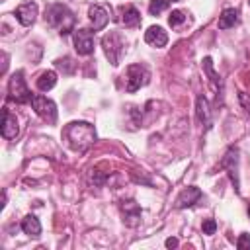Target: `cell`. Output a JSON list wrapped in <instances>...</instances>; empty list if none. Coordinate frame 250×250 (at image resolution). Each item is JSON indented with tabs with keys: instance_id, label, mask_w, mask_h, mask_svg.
<instances>
[{
	"instance_id": "21",
	"label": "cell",
	"mask_w": 250,
	"mask_h": 250,
	"mask_svg": "<svg viewBox=\"0 0 250 250\" xmlns=\"http://www.w3.org/2000/svg\"><path fill=\"white\" fill-rule=\"evenodd\" d=\"M168 2H170V0H150V4H148V14H150V16H158L160 12H164V10L168 8Z\"/></svg>"
},
{
	"instance_id": "5",
	"label": "cell",
	"mask_w": 250,
	"mask_h": 250,
	"mask_svg": "<svg viewBox=\"0 0 250 250\" xmlns=\"http://www.w3.org/2000/svg\"><path fill=\"white\" fill-rule=\"evenodd\" d=\"M29 104H31V107L35 109V113H37L39 117H43L47 123H55V121H57V104H55L53 100H49L47 96L35 94Z\"/></svg>"
},
{
	"instance_id": "3",
	"label": "cell",
	"mask_w": 250,
	"mask_h": 250,
	"mask_svg": "<svg viewBox=\"0 0 250 250\" xmlns=\"http://www.w3.org/2000/svg\"><path fill=\"white\" fill-rule=\"evenodd\" d=\"M8 98L14 100L16 104H27V102H31L33 96H31V92H29V88L25 84V78H23V72L21 70L14 72L12 78H10V82H8Z\"/></svg>"
},
{
	"instance_id": "8",
	"label": "cell",
	"mask_w": 250,
	"mask_h": 250,
	"mask_svg": "<svg viewBox=\"0 0 250 250\" xmlns=\"http://www.w3.org/2000/svg\"><path fill=\"white\" fill-rule=\"evenodd\" d=\"M74 49L78 55H90L94 53V33L88 29H74L72 31Z\"/></svg>"
},
{
	"instance_id": "9",
	"label": "cell",
	"mask_w": 250,
	"mask_h": 250,
	"mask_svg": "<svg viewBox=\"0 0 250 250\" xmlns=\"http://www.w3.org/2000/svg\"><path fill=\"white\" fill-rule=\"evenodd\" d=\"M16 18H18V21L21 25H25V27L31 25L35 21V18H37V4L33 0H27V2L20 4L16 8Z\"/></svg>"
},
{
	"instance_id": "18",
	"label": "cell",
	"mask_w": 250,
	"mask_h": 250,
	"mask_svg": "<svg viewBox=\"0 0 250 250\" xmlns=\"http://www.w3.org/2000/svg\"><path fill=\"white\" fill-rule=\"evenodd\" d=\"M21 230H23L25 234H29V236H39V234H41V223H39V219H37L35 215L23 217V221H21Z\"/></svg>"
},
{
	"instance_id": "22",
	"label": "cell",
	"mask_w": 250,
	"mask_h": 250,
	"mask_svg": "<svg viewBox=\"0 0 250 250\" xmlns=\"http://www.w3.org/2000/svg\"><path fill=\"white\" fill-rule=\"evenodd\" d=\"M184 21H186V14H184L182 10H174V12L168 16V23H170L172 27H180Z\"/></svg>"
},
{
	"instance_id": "4",
	"label": "cell",
	"mask_w": 250,
	"mask_h": 250,
	"mask_svg": "<svg viewBox=\"0 0 250 250\" xmlns=\"http://www.w3.org/2000/svg\"><path fill=\"white\" fill-rule=\"evenodd\" d=\"M102 47H104V53H105L107 61H109L113 66H117V64H119V59H121V55H123V51H125V49H123V47H125L123 37H121L119 33L111 31V33H107V35L102 37Z\"/></svg>"
},
{
	"instance_id": "16",
	"label": "cell",
	"mask_w": 250,
	"mask_h": 250,
	"mask_svg": "<svg viewBox=\"0 0 250 250\" xmlns=\"http://www.w3.org/2000/svg\"><path fill=\"white\" fill-rule=\"evenodd\" d=\"M203 68H205V72H207V76H209V82H211L213 90H215L217 94H221V92H223V80H221V76L215 72L211 57H205V59H203Z\"/></svg>"
},
{
	"instance_id": "6",
	"label": "cell",
	"mask_w": 250,
	"mask_h": 250,
	"mask_svg": "<svg viewBox=\"0 0 250 250\" xmlns=\"http://www.w3.org/2000/svg\"><path fill=\"white\" fill-rule=\"evenodd\" d=\"M148 78H150V72L145 64H131L127 68V86H125V90L133 94L141 86L148 84Z\"/></svg>"
},
{
	"instance_id": "13",
	"label": "cell",
	"mask_w": 250,
	"mask_h": 250,
	"mask_svg": "<svg viewBox=\"0 0 250 250\" xmlns=\"http://www.w3.org/2000/svg\"><path fill=\"white\" fill-rule=\"evenodd\" d=\"M2 115H4V121H2V137H4V139H16L18 133H20L16 115H12L8 107H4Z\"/></svg>"
},
{
	"instance_id": "19",
	"label": "cell",
	"mask_w": 250,
	"mask_h": 250,
	"mask_svg": "<svg viewBox=\"0 0 250 250\" xmlns=\"http://www.w3.org/2000/svg\"><path fill=\"white\" fill-rule=\"evenodd\" d=\"M35 84H37V88H39L41 92H49V90L57 84V72H55V70H45V72H41Z\"/></svg>"
},
{
	"instance_id": "11",
	"label": "cell",
	"mask_w": 250,
	"mask_h": 250,
	"mask_svg": "<svg viewBox=\"0 0 250 250\" xmlns=\"http://www.w3.org/2000/svg\"><path fill=\"white\" fill-rule=\"evenodd\" d=\"M121 211H123V221L127 227H137L141 223V207L129 199V201H123L121 203Z\"/></svg>"
},
{
	"instance_id": "7",
	"label": "cell",
	"mask_w": 250,
	"mask_h": 250,
	"mask_svg": "<svg viewBox=\"0 0 250 250\" xmlns=\"http://www.w3.org/2000/svg\"><path fill=\"white\" fill-rule=\"evenodd\" d=\"M221 168H225L229 172V178L234 184V189L240 191V182H238V148L236 146H230L225 152V156L221 160Z\"/></svg>"
},
{
	"instance_id": "12",
	"label": "cell",
	"mask_w": 250,
	"mask_h": 250,
	"mask_svg": "<svg viewBox=\"0 0 250 250\" xmlns=\"http://www.w3.org/2000/svg\"><path fill=\"white\" fill-rule=\"evenodd\" d=\"M201 189L199 188H195V186H189V188H186L180 195H178V199H176V207L178 209H186V207H191L193 203H197L199 199H201Z\"/></svg>"
},
{
	"instance_id": "25",
	"label": "cell",
	"mask_w": 250,
	"mask_h": 250,
	"mask_svg": "<svg viewBox=\"0 0 250 250\" xmlns=\"http://www.w3.org/2000/svg\"><path fill=\"white\" fill-rule=\"evenodd\" d=\"M236 246H238L240 250H250V234H248V232H242V234L238 236V240H236Z\"/></svg>"
},
{
	"instance_id": "2",
	"label": "cell",
	"mask_w": 250,
	"mask_h": 250,
	"mask_svg": "<svg viewBox=\"0 0 250 250\" xmlns=\"http://www.w3.org/2000/svg\"><path fill=\"white\" fill-rule=\"evenodd\" d=\"M45 20L61 35H68L70 31H74V14L64 4H51L45 12Z\"/></svg>"
},
{
	"instance_id": "17",
	"label": "cell",
	"mask_w": 250,
	"mask_h": 250,
	"mask_svg": "<svg viewBox=\"0 0 250 250\" xmlns=\"http://www.w3.org/2000/svg\"><path fill=\"white\" fill-rule=\"evenodd\" d=\"M238 23V10L236 8H225L219 16V29H229Z\"/></svg>"
},
{
	"instance_id": "14",
	"label": "cell",
	"mask_w": 250,
	"mask_h": 250,
	"mask_svg": "<svg viewBox=\"0 0 250 250\" xmlns=\"http://www.w3.org/2000/svg\"><path fill=\"white\" fill-rule=\"evenodd\" d=\"M145 41L148 45H152V47H164L168 43V35L160 25H150L145 31Z\"/></svg>"
},
{
	"instance_id": "10",
	"label": "cell",
	"mask_w": 250,
	"mask_h": 250,
	"mask_svg": "<svg viewBox=\"0 0 250 250\" xmlns=\"http://www.w3.org/2000/svg\"><path fill=\"white\" fill-rule=\"evenodd\" d=\"M88 16H90V21H92L94 31L104 29V27L107 25V21H109V14H107V10H105L104 6H100V4H92L90 10H88Z\"/></svg>"
},
{
	"instance_id": "23",
	"label": "cell",
	"mask_w": 250,
	"mask_h": 250,
	"mask_svg": "<svg viewBox=\"0 0 250 250\" xmlns=\"http://www.w3.org/2000/svg\"><path fill=\"white\" fill-rule=\"evenodd\" d=\"M55 64H57L59 68H62L66 74H70V72L74 70V62H72V59H68V57H64V59H59Z\"/></svg>"
},
{
	"instance_id": "28",
	"label": "cell",
	"mask_w": 250,
	"mask_h": 250,
	"mask_svg": "<svg viewBox=\"0 0 250 250\" xmlns=\"http://www.w3.org/2000/svg\"><path fill=\"white\" fill-rule=\"evenodd\" d=\"M248 215H250V207H248Z\"/></svg>"
},
{
	"instance_id": "27",
	"label": "cell",
	"mask_w": 250,
	"mask_h": 250,
	"mask_svg": "<svg viewBox=\"0 0 250 250\" xmlns=\"http://www.w3.org/2000/svg\"><path fill=\"white\" fill-rule=\"evenodd\" d=\"M166 246H168V248H176V246H178V240H176V238H168V240H166Z\"/></svg>"
},
{
	"instance_id": "26",
	"label": "cell",
	"mask_w": 250,
	"mask_h": 250,
	"mask_svg": "<svg viewBox=\"0 0 250 250\" xmlns=\"http://www.w3.org/2000/svg\"><path fill=\"white\" fill-rule=\"evenodd\" d=\"M238 100H240V105L246 109V113H250V96L244 94V92H240L238 94Z\"/></svg>"
},
{
	"instance_id": "24",
	"label": "cell",
	"mask_w": 250,
	"mask_h": 250,
	"mask_svg": "<svg viewBox=\"0 0 250 250\" xmlns=\"http://www.w3.org/2000/svg\"><path fill=\"white\" fill-rule=\"evenodd\" d=\"M201 230H203V234H215V230H217V221H215V219H207V221H203Z\"/></svg>"
},
{
	"instance_id": "20",
	"label": "cell",
	"mask_w": 250,
	"mask_h": 250,
	"mask_svg": "<svg viewBox=\"0 0 250 250\" xmlns=\"http://www.w3.org/2000/svg\"><path fill=\"white\" fill-rule=\"evenodd\" d=\"M121 20H123L125 27H137V25H141V12L135 6H127V8H123Z\"/></svg>"
},
{
	"instance_id": "29",
	"label": "cell",
	"mask_w": 250,
	"mask_h": 250,
	"mask_svg": "<svg viewBox=\"0 0 250 250\" xmlns=\"http://www.w3.org/2000/svg\"><path fill=\"white\" fill-rule=\"evenodd\" d=\"M172 2H180V0H172Z\"/></svg>"
},
{
	"instance_id": "15",
	"label": "cell",
	"mask_w": 250,
	"mask_h": 250,
	"mask_svg": "<svg viewBox=\"0 0 250 250\" xmlns=\"http://www.w3.org/2000/svg\"><path fill=\"white\" fill-rule=\"evenodd\" d=\"M195 115L205 125V129L211 127V109H209V102H207L205 96H197V100H195Z\"/></svg>"
},
{
	"instance_id": "1",
	"label": "cell",
	"mask_w": 250,
	"mask_h": 250,
	"mask_svg": "<svg viewBox=\"0 0 250 250\" xmlns=\"http://www.w3.org/2000/svg\"><path fill=\"white\" fill-rule=\"evenodd\" d=\"M62 135H64L66 143L70 145V148H74L78 152H84L96 141V129L90 123H86V121H72V123H68L64 127Z\"/></svg>"
}]
</instances>
